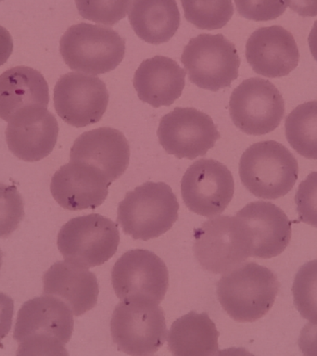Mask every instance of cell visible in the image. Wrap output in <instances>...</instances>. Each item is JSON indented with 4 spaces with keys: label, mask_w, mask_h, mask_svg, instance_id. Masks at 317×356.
Listing matches in <instances>:
<instances>
[{
    "label": "cell",
    "mask_w": 317,
    "mask_h": 356,
    "mask_svg": "<svg viewBox=\"0 0 317 356\" xmlns=\"http://www.w3.org/2000/svg\"><path fill=\"white\" fill-rule=\"evenodd\" d=\"M178 210L179 203L171 186L149 181L127 192L119 203L117 222L127 235L147 241L171 229Z\"/></svg>",
    "instance_id": "3"
},
{
    "label": "cell",
    "mask_w": 317,
    "mask_h": 356,
    "mask_svg": "<svg viewBox=\"0 0 317 356\" xmlns=\"http://www.w3.org/2000/svg\"><path fill=\"white\" fill-rule=\"evenodd\" d=\"M186 74L185 70L171 58L155 56L139 65L133 86L142 102L153 108L169 107L182 95Z\"/></svg>",
    "instance_id": "21"
},
{
    "label": "cell",
    "mask_w": 317,
    "mask_h": 356,
    "mask_svg": "<svg viewBox=\"0 0 317 356\" xmlns=\"http://www.w3.org/2000/svg\"><path fill=\"white\" fill-rule=\"evenodd\" d=\"M24 217V200L16 186L0 183V238L10 236Z\"/></svg>",
    "instance_id": "29"
},
{
    "label": "cell",
    "mask_w": 317,
    "mask_h": 356,
    "mask_svg": "<svg viewBox=\"0 0 317 356\" xmlns=\"http://www.w3.org/2000/svg\"><path fill=\"white\" fill-rule=\"evenodd\" d=\"M132 0H75L80 15L88 21L113 26L124 19Z\"/></svg>",
    "instance_id": "28"
},
{
    "label": "cell",
    "mask_w": 317,
    "mask_h": 356,
    "mask_svg": "<svg viewBox=\"0 0 317 356\" xmlns=\"http://www.w3.org/2000/svg\"><path fill=\"white\" fill-rule=\"evenodd\" d=\"M49 103V85L40 72L17 66L0 75V118L4 121L25 108H47Z\"/></svg>",
    "instance_id": "22"
},
{
    "label": "cell",
    "mask_w": 317,
    "mask_h": 356,
    "mask_svg": "<svg viewBox=\"0 0 317 356\" xmlns=\"http://www.w3.org/2000/svg\"><path fill=\"white\" fill-rule=\"evenodd\" d=\"M231 119L247 135L261 136L279 127L285 114L282 95L271 82L252 77L234 89L229 100Z\"/></svg>",
    "instance_id": "10"
},
{
    "label": "cell",
    "mask_w": 317,
    "mask_h": 356,
    "mask_svg": "<svg viewBox=\"0 0 317 356\" xmlns=\"http://www.w3.org/2000/svg\"><path fill=\"white\" fill-rule=\"evenodd\" d=\"M295 202L300 221L317 227V172H311L300 184Z\"/></svg>",
    "instance_id": "31"
},
{
    "label": "cell",
    "mask_w": 317,
    "mask_h": 356,
    "mask_svg": "<svg viewBox=\"0 0 317 356\" xmlns=\"http://www.w3.org/2000/svg\"><path fill=\"white\" fill-rule=\"evenodd\" d=\"M222 307L236 322H255L274 305L279 291L277 275L266 266L241 264L217 282Z\"/></svg>",
    "instance_id": "2"
},
{
    "label": "cell",
    "mask_w": 317,
    "mask_h": 356,
    "mask_svg": "<svg viewBox=\"0 0 317 356\" xmlns=\"http://www.w3.org/2000/svg\"><path fill=\"white\" fill-rule=\"evenodd\" d=\"M58 248L65 261L90 268L101 266L117 252L116 222L97 213L74 217L60 228Z\"/></svg>",
    "instance_id": "7"
},
{
    "label": "cell",
    "mask_w": 317,
    "mask_h": 356,
    "mask_svg": "<svg viewBox=\"0 0 317 356\" xmlns=\"http://www.w3.org/2000/svg\"><path fill=\"white\" fill-rule=\"evenodd\" d=\"M286 136L292 149L317 160V100L303 103L286 116Z\"/></svg>",
    "instance_id": "25"
},
{
    "label": "cell",
    "mask_w": 317,
    "mask_h": 356,
    "mask_svg": "<svg viewBox=\"0 0 317 356\" xmlns=\"http://www.w3.org/2000/svg\"><path fill=\"white\" fill-rule=\"evenodd\" d=\"M299 165L293 154L277 141L258 142L245 150L239 161V177L255 197L275 200L293 188Z\"/></svg>",
    "instance_id": "4"
},
{
    "label": "cell",
    "mask_w": 317,
    "mask_h": 356,
    "mask_svg": "<svg viewBox=\"0 0 317 356\" xmlns=\"http://www.w3.org/2000/svg\"><path fill=\"white\" fill-rule=\"evenodd\" d=\"M57 119L47 108L29 107L8 121L6 140L8 149L22 161H38L51 153L57 143Z\"/></svg>",
    "instance_id": "17"
},
{
    "label": "cell",
    "mask_w": 317,
    "mask_h": 356,
    "mask_svg": "<svg viewBox=\"0 0 317 356\" xmlns=\"http://www.w3.org/2000/svg\"><path fill=\"white\" fill-rule=\"evenodd\" d=\"M108 92L99 77L80 72L63 75L54 88V107L66 124L85 127L97 124L104 115Z\"/></svg>",
    "instance_id": "14"
},
{
    "label": "cell",
    "mask_w": 317,
    "mask_h": 356,
    "mask_svg": "<svg viewBox=\"0 0 317 356\" xmlns=\"http://www.w3.org/2000/svg\"><path fill=\"white\" fill-rule=\"evenodd\" d=\"M111 185L97 167L70 161L53 175L50 191L56 202L66 210H94L107 199Z\"/></svg>",
    "instance_id": "16"
},
{
    "label": "cell",
    "mask_w": 317,
    "mask_h": 356,
    "mask_svg": "<svg viewBox=\"0 0 317 356\" xmlns=\"http://www.w3.org/2000/svg\"><path fill=\"white\" fill-rule=\"evenodd\" d=\"M13 313V300L8 295L0 292V341L10 333Z\"/></svg>",
    "instance_id": "33"
},
{
    "label": "cell",
    "mask_w": 317,
    "mask_h": 356,
    "mask_svg": "<svg viewBox=\"0 0 317 356\" xmlns=\"http://www.w3.org/2000/svg\"><path fill=\"white\" fill-rule=\"evenodd\" d=\"M235 183L227 167L213 159H200L186 170L181 193L186 207L208 218L218 216L233 199Z\"/></svg>",
    "instance_id": "12"
},
{
    "label": "cell",
    "mask_w": 317,
    "mask_h": 356,
    "mask_svg": "<svg viewBox=\"0 0 317 356\" xmlns=\"http://www.w3.org/2000/svg\"><path fill=\"white\" fill-rule=\"evenodd\" d=\"M219 332L208 314L190 312L172 325L168 335L170 352L178 356L216 355Z\"/></svg>",
    "instance_id": "24"
},
{
    "label": "cell",
    "mask_w": 317,
    "mask_h": 356,
    "mask_svg": "<svg viewBox=\"0 0 317 356\" xmlns=\"http://www.w3.org/2000/svg\"><path fill=\"white\" fill-rule=\"evenodd\" d=\"M111 333L121 352L130 355H153L166 341L163 308L152 300H122L111 316Z\"/></svg>",
    "instance_id": "6"
},
{
    "label": "cell",
    "mask_w": 317,
    "mask_h": 356,
    "mask_svg": "<svg viewBox=\"0 0 317 356\" xmlns=\"http://www.w3.org/2000/svg\"><path fill=\"white\" fill-rule=\"evenodd\" d=\"M111 283L121 300H147L160 305L168 289L169 272L154 252L132 250L114 264Z\"/></svg>",
    "instance_id": "11"
},
{
    "label": "cell",
    "mask_w": 317,
    "mask_h": 356,
    "mask_svg": "<svg viewBox=\"0 0 317 356\" xmlns=\"http://www.w3.org/2000/svg\"><path fill=\"white\" fill-rule=\"evenodd\" d=\"M289 7L302 17L317 16V0H289Z\"/></svg>",
    "instance_id": "34"
},
{
    "label": "cell",
    "mask_w": 317,
    "mask_h": 356,
    "mask_svg": "<svg viewBox=\"0 0 317 356\" xmlns=\"http://www.w3.org/2000/svg\"><path fill=\"white\" fill-rule=\"evenodd\" d=\"M186 21L202 30L221 29L232 18V0H181Z\"/></svg>",
    "instance_id": "26"
},
{
    "label": "cell",
    "mask_w": 317,
    "mask_h": 356,
    "mask_svg": "<svg viewBox=\"0 0 317 356\" xmlns=\"http://www.w3.org/2000/svg\"><path fill=\"white\" fill-rule=\"evenodd\" d=\"M0 1H2V0H0Z\"/></svg>",
    "instance_id": "38"
},
{
    "label": "cell",
    "mask_w": 317,
    "mask_h": 356,
    "mask_svg": "<svg viewBox=\"0 0 317 356\" xmlns=\"http://www.w3.org/2000/svg\"><path fill=\"white\" fill-rule=\"evenodd\" d=\"M3 253H2V250H0V270H1V266H2V263H3Z\"/></svg>",
    "instance_id": "37"
},
{
    "label": "cell",
    "mask_w": 317,
    "mask_h": 356,
    "mask_svg": "<svg viewBox=\"0 0 317 356\" xmlns=\"http://www.w3.org/2000/svg\"><path fill=\"white\" fill-rule=\"evenodd\" d=\"M158 136L169 154L194 160L213 149L220 133L208 114L194 108L177 107L161 118Z\"/></svg>",
    "instance_id": "13"
},
{
    "label": "cell",
    "mask_w": 317,
    "mask_h": 356,
    "mask_svg": "<svg viewBox=\"0 0 317 356\" xmlns=\"http://www.w3.org/2000/svg\"><path fill=\"white\" fill-rule=\"evenodd\" d=\"M292 294L300 316L309 322L317 323V260L300 267L294 277Z\"/></svg>",
    "instance_id": "27"
},
{
    "label": "cell",
    "mask_w": 317,
    "mask_h": 356,
    "mask_svg": "<svg viewBox=\"0 0 317 356\" xmlns=\"http://www.w3.org/2000/svg\"><path fill=\"white\" fill-rule=\"evenodd\" d=\"M194 253L200 266L225 275L250 257L249 243L236 216H219L203 222L194 231Z\"/></svg>",
    "instance_id": "9"
},
{
    "label": "cell",
    "mask_w": 317,
    "mask_h": 356,
    "mask_svg": "<svg viewBox=\"0 0 317 356\" xmlns=\"http://www.w3.org/2000/svg\"><path fill=\"white\" fill-rule=\"evenodd\" d=\"M60 51L72 71L103 74L113 71L124 60L125 40L111 28L82 22L64 33Z\"/></svg>",
    "instance_id": "5"
},
{
    "label": "cell",
    "mask_w": 317,
    "mask_h": 356,
    "mask_svg": "<svg viewBox=\"0 0 317 356\" xmlns=\"http://www.w3.org/2000/svg\"><path fill=\"white\" fill-rule=\"evenodd\" d=\"M309 47L314 60L317 61V21L314 22L313 29L311 30L308 38Z\"/></svg>",
    "instance_id": "36"
},
{
    "label": "cell",
    "mask_w": 317,
    "mask_h": 356,
    "mask_svg": "<svg viewBox=\"0 0 317 356\" xmlns=\"http://www.w3.org/2000/svg\"><path fill=\"white\" fill-rule=\"evenodd\" d=\"M241 16L255 22L275 19L285 13L289 0H235Z\"/></svg>",
    "instance_id": "30"
},
{
    "label": "cell",
    "mask_w": 317,
    "mask_h": 356,
    "mask_svg": "<svg viewBox=\"0 0 317 356\" xmlns=\"http://www.w3.org/2000/svg\"><path fill=\"white\" fill-rule=\"evenodd\" d=\"M72 314L65 302L49 295L27 300L19 309L14 328L17 355H68L65 345L74 332Z\"/></svg>",
    "instance_id": "1"
},
{
    "label": "cell",
    "mask_w": 317,
    "mask_h": 356,
    "mask_svg": "<svg viewBox=\"0 0 317 356\" xmlns=\"http://www.w3.org/2000/svg\"><path fill=\"white\" fill-rule=\"evenodd\" d=\"M236 216L246 234L252 257H275L291 242V222L283 210L274 203L250 202Z\"/></svg>",
    "instance_id": "15"
},
{
    "label": "cell",
    "mask_w": 317,
    "mask_h": 356,
    "mask_svg": "<svg viewBox=\"0 0 317 356\" xmlns=\"http://www.w3.org/2000/svg\"><path fill=\"white\" fill-rule=\"evenodd\" d=\"M298 345L303 355L317 356V323L305 325L300 331Z\"/></svg>",
    "instance_id": "32"
},
{
    "label": "cell",
    "mask_w": 317,
    "mask_h": 356,
    "mask_svg": "<svg viewBox=\"0 0 317 356\" xmlns=\"http://www.w3.org/2000/svg\"><path fill=\"white\" fill-rule=\"evenodd\" d=\"M70 160L97 167L113 183L124 174L129 165V144L119 130L96 128L78 136L70 152Z\"/></svg>",
    "instance_id": "19"
},
{
    "label": "cell",
    "mask_w": 317,
    "mask_h": 356,
    "mask_svg": "<svg viewBox=\"0 0 317 356\" xmlns=\"http://www.w3.org/2000/svg\"><path fill=\"white\" fill-rule=\"evenodd\" d=\"M246 58L256 74L277 78L296 68L300 52L292 33L279 25H273L252 33L247 41Z\"/></svg>",
    "instance_id": "18"
},
{
    "label": "cell",
    "mask_w": 317,
    "mask_h": 356,
    "mask_svg": "<svg viewBox=\"0 0 317 356\" xmlns=\"http://www.w3.org/2000/svg\"><path fill=\"white\" fill-rule=\"evenodd\" d=\"M128 18L136 35L152 44L174 38L181 22L175 0H133Z\"/></svg>",
    "instance_id": "23"
},
{
    "label": "cell",
    "mask_w": 317,
    "mask_h": 356,
    "mask_svg": "<svg viewBox=\"0 0 317 356\" xmlns=\"http://www.w3.org/2000/svg\"><path fill=\"white\" fill-rule=\"evenodd\" d=\"M13 51V38L8 31L0 25V66L7 63Z\"/></svg>",
    "instance_id": "35"
},
{
    "label": "cell",
    "mask_w": 317,
    "mask_h": 356,
    "mask_svg": "<svg viewBox=\"0 0 317 356\" xmlns=\"http://www.w3.org/2000/svg\"><path fill=\"white\" fill-rule=\"evenodd\" d=\"M181 61L189 80L200 88L218 91L229 88L238 77V50L221 33H202L191 38L184 49Z\"/></svg>",
    "instance_id": "8"
},
{
    "label": "cell",
    "mask_w": 317,
    "mask_h": 356,
    "mask_svg": "<svg viewBox=\"0 0 317 356\" xmlns=\"http://www.w3.org/2000/svg\"><path fill=\"white\" fill-rule=\"evenodd\" d=\"M44 295L65 302L75 316L96 306L99 283L96 275L86 267L67 261H57L43 275Z\"/></svg>",
    "instance_id": "20"
}]
</instances>
